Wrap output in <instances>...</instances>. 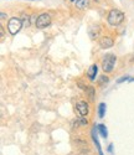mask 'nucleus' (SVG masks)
I'll return each instance as SVG.
<instances>
[{
    "mask_svg": "<svg viewBox=\"0 0 134 155\" xmlns=\"http://www.w3.org/2000/svg\"><path fill=\"white\" fill-rule=\"evenodd\" d=\"M107 20H108V24L112 25V26H118L119 24L123 22L124 14L118 9H112L108 12V18H107Z\"/></svg>",
    "mask_w": 134,
    "mask_h": 155,
    "instance_id": "1",
    "label": "nucleus"
},
{
    "mask_svg": "<svg viewBox=\"0 0 134 155\" xmlns=\"http://www.w3.org/2000/svg\"><path fill=\"white\" fill-rule=\"evenodd\" d=\"M22 28V21L18 18H11L8 22V30L11 35H16Z\"/></svg>",
    "mask_w": 134,
    "mask_h": 155,
    "instance_id": "2",
    "label": "nucleus"
},
{
    "mask_svg": "<svg viewBox=\"0 0 134 155\" xmlns=\"http://www.w3.org/2000/svg\"><path fill=\"white\" fill-rule=\"evenodd\" d=\"M114 63H116V56L113 54H108L106 55V57L103 58V63H102V67L104 72H112L113 67H114Z\"/></svg>",
    "mask_w": 134,
    "mask_h": 155,
    "instance_id": "3",
    "label": "nucleus"
},
{
    "mask_svg": "<svg viewBox=\"0 0 134 155\" xmlns=\"http://www.w3.org/2000/svg\"><path fill=\"white\" fill-rule=\"evenodd\" d=\"M51 24V16L49 14H46V12H44V14H41L37 19H36V28L39 29H44V28H47L49 25Z\"/></svg>",
    "mask_w": 134,
    "mask_h": 155,
    "instance_id": "4",
    "label": "nucleus"
},
{
    "mask_svg": "<svg viewBox=\"0 0 134 155\" xmlns=\"http://www.w3.org/2000/svg\"><path fill=\"white\" fill-rule=\"evenodd\" d=\"M76 110L79 113V115H81V117H86V115L88 114V106H87V103L79 102L78 104L76 106Z\"/></svg>",
    "mask_w": 134,
    "mask_h": 155,
    "instance_id": "5",
    "label": "nucleus"
},
{
    "mask_svg": "<svg viewBox=\"0 0 134 155\" xmlns=\"http://www.w3.org/2000/svg\"><path fill=\"white\" fill-rule=\"evenodd\" d=\"M99 46L102 48H109V47L113 46V40L108 36H103L99 40Z\"/></svg>",
    "mask_w": 134,
    "mask_h": 155,
    "instance_id": "6",
    "label": "nucleus"
},
{
    "mask_svg": "<svg viewBox=\"0 0 134 155\" xmlns=\"http://www.w3.org/2000/svg\"><path fill=\"white\" fill-rule=\"evenodd\" d=\"M97 71H98L97 64H92V66L89 67V70H88V72H87V76H88V78H89L91 81H95V80H96Z\"/></svg>",
    "mask_w": 134,
    "mask_h": 155,
    "instance_id": "7",
    "label": "nucleus"
},
{
    "mask_svg": "<svg viewBox=\"0 0 134 155\" xmlns=\"http://www.w3.org/2000/svg\"><path fill=\"white\" fill-rule=\"evenodd\" d=\"M92 139H93V141H95V144H96V147H97V149H98L99 155H103L102 149H101V144H99V141H98V139H97V135L95 134V129L92 130Z\"/></svg>",
    "mask_w": 134,
    "mask_h": 155,
    "instance_id": "8",
    "label": "nucleus"
},
{
    "mask_svg": "<svg viewBox=\"0 0 134 155\" xmlns=\"http://www.w3.org/2000/svg\"><path fill=\"white\" fill-rule=\"evenodd\" d=\"M76 6L78 9H85L88 6V0H76Z\"/></svg>",
    "mask_w": 134,
    "mask_h": 155,
    "instance_id": "9",
    "label": "nucleus"
},
{
    "mask_svg": "<svg viewBox=\"0 0 134 155\" xmlns=\"http://www.w3.org/2000/svg\"><path fill=\"white\" fill-rule=\"evenodd\" d=\"M98 130H99V133H101V135H102L103 138H107V137H108V132H107L106 125L99 124V125H98Z\"/></svg>",
    "mask_w": 134,
    "mask_h": 155,
    "instance_id": "10",
    "label": "nucleus"
},
{
    "mask_svg": "<svg viewBox=\"0 0 134 155\" xmlns=\"http://www.w3.org/2000/svg\"><path fill=\"white\" fill-rule=\"evenodd\" d=\"M104 114H106V104H104V103H101V104L98 106V115H99V118H103Z\"/></svg>",
    "mask_w": 134,
    "mask_h": 155,
    "instance_id": "11",
    "label": "nucleus"
},
{
    "mask_svg": "<svg viewBox=\"0 0 134 155\" xmlns=\"http://www.w3.org/2000/svg\"><path fill=\"white\" fill-rule=\"evenodd\" d=\"M86 91H88V94H89V99L91 101H93V94H95V91H93V88L91 87V88H86Z\"/></svg>",
    "mask_w": 134,
    "mask_h": 155,
    "instance_id": "12",
    "label": "nucleus"
},
{
    "mask_svg": "<svg viewBox=\"0 0 134 155\" xmlns=\"http://www.w3.org/2000/svg\"><path fill=\"white\" fill-rule=\"evenodd\" d=\"M129 80H130V78H129L128 76H124V77H122V78H118L117 82H118V83H122V82H124V81H129Z\"/></svg>",
    "mask_w": 134,
    "mask_h": 155,
    "instance_id": "13",
    "label": "nucleus"
},
{
    "mask_svg": "<svg viewBox=\"0 0 134 155\" xmlns=\"http://www.w3.org/2000/svg\"><path fill=\"white\" fill-rule=\"evenodd\" d=\"M24 24L26 25V26H30V24H31V22H30V16L26 15V18L24 19Z\"/></svg>",
    "mask_w": 134,
    "mask_h": 155,
    "instance_id": "14",
    "label": "nucleus"
},
{
    "mask_svg": "<svg viewBox=\"0 0 134 155\" xmlns=\"http://www.w3.org/2000/svg\"><path fill=\"white\" fill-rule=\"evenodd\" d=\"M87 119H85V117H81V119H79V124L81 125H87Z\"/></svg>",
    "mask_w": 134,
    "mask_h": 155,
    "instance_id": "15",
    "label": "nucleus"
},
{
    "mask_svg": "<svg viewBox=\"0 0 134 155\" xmlns=\"http://www.w3.org/2000/svg\"><path fill=\"white\" fill-rule=\"evenodd\" d=\"M107 81H108V78H107V77H106V76H103V77H102V78L99 80V84H102L103 82H107Z\"/></svg>",
    "mask_w": 134,
    "mask_h": 155,
    "instance_id": "16",
    "label": "nucleus"
},
{
    "mask_svg": "<svg viewBox=\"0 0 134 155\" xmlns=\"http://www.w3.org/2000/svg\"><path fill=\"white\" fill-rule=\"evenodd\" d=\"M0 15H2V19H5V18H6V14H5V12H2Z\"/></svg>",
    "mask_w": 134,
    "mask_h": 155,
    "instance_id": "17",
    "label": "nucleus"
},
{
    "mask_svg": "<svg viewBox=\"0 0 134 155\" xmlns=\"http://www.w3.org/2000/svg\"><path fill=\"white\" fill-rule=\"evenodd\" d=\"M0 32H2V37H3V36H4V30H3V28L0 29Z\"/></svg>",
    "mask_w": 134,
    "mask_h": 155,
    "instance_id": "18",
    "label": "nucleus"
},
{
    "mask_svg": "<svg viewBox=\"0 0 134 155\" xmlns=\"http://www.w3.org/2000/svg\"><path fill=\"white\" fill-rule=\"evenodd\" d=\"M95 2H98V0H95Z\"/></svg>",
    "mask_w": 134,
    "mask_h": 155,
    "instance_id": "19",
    "label": "nucleus"
},
{
    "mask_svg": "<svg viewBox=\"0 0 134 155\" xmlns=\"http://www.w3.org/2000/svg\"><path fill=\"white\" fill-rule=\"evenodd\" d=\"M32 2H34V0H32Z\"/></svg>",
    "mask_w": 134,
    "mask_h": 155,
    "instance_id": "20",
    "label": "nucleus"
}]
</instances>
